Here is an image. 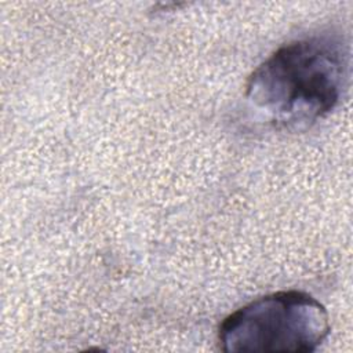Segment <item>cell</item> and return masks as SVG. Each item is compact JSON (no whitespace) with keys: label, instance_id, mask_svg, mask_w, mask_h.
<instances>
[{"label":"cell","instance_id":"2","mask_svg":"<svg viewBox=\"0 0 353 353\" xmlns=\"http://www.w3.org/2000/svg\"><path fill=\"white\" fill-rule=\"evenodd\" d=\"M330 332L325 307L302 291H279L251 301L219 327L226 353L316 350Z\"/></svg>","mask_w":353,"mask_h":353},{"label":"cell","instance_id":"1","mask_svg":"<svg viewBox=\"0 0 353 353\" xmlns=\"http://www.w3.org/2000/svg\"><path fill=\"white\" fill-rule=\"evenodd\" d=\"M347 52L331 37L288 43L265 59L247 81L245 98L274 125L307 128L341 101Z\"/></svg>","mask_w":353,"mask_h":353}]
</instances>
